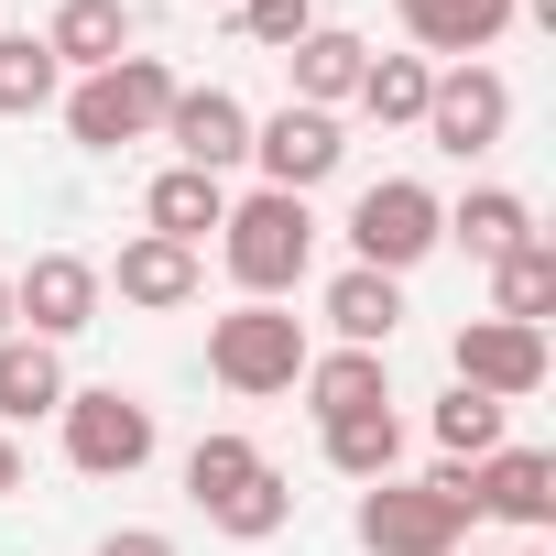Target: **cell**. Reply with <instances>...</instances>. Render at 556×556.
<instances>
[{"label": "cell", "instance_id": "cell-21", "mask_svg": "<svg viewBox=\"0 0 556 556\" xmlns=\"http://www.w3.org/2000/svg\"><path fill=\"white\" fill-rule=\"evenodd\" d=\"M317 447H328V469H339V480H361V491H371V480H393V469H404V415H393V404L339 415V426H317Z\"/></svg>", "mask_w": 556, "mask_h": 556}, {"label": "cell", "instance_id": "cell-18", "mask_svg": "<svg viewBox=\"0 0 556 556\" xmlns=\"http://www.w3.org/2000/svg\"><path fill=\"white\" fill-rule=\"evenodd\" d=\"M328 328H339V350H393V328H404V285L350 262L339 285H328Z\"/></svg>", "mask_w": 556, "mask_h": 556}, {"label": "cell", "instance_id": "cell-19", "mask_svg": "<svg viewBox=\"0 0 556 556\" xmlns=\"http://www.w3.org/2000/svg\"><path fill=\"white\" fill-rule=\"evenodd\" d=\"M285 66H295V110H339V99H361L371 45H361V34H339V23H317V34H306Z\"/></svg>", "mask_w": 556, "mask_h": 556}, {"label": "cell", "instance_id": "cell-17", "mask_svg": "<svg viewBox=\"0 0 556 556\" xmlns=\"http://www.w3.org/2000/svg\"><path fill=\"white\" fill-rule=\"evenodd\" d=\"M77 382H66V361H55V339H0V426H34V415H55Z\"/></svg>", "mask_w": 556, "mask_h": 556}, {"label": "cell", "instance_id": "cell-20", "mask_svg": "<svg viewBox=\"0 0 556 556\" xmlns=\"http://www.w3.org/2000/svg\"><path fill=\"white\" fill-rule=\"evenodd\" d=\"M295 393L317 404V426H339V415L393 404V371H382V350H328V361H306V382H295Z\"/></svg>", "mask_w": 556, "mask_h": 556}, {"label": "cell", "instance_id": "cell-29", "mask_svg": "<svg viewBox=\"0 0 556 556\" xmlns=\"http://www.w3.org/2000/svg\"><path fill=\"white\" fill-rule=\"evenodd\" d=\"M229 23H240L262 55H295V45L317 34V0H229Z\"/></svg>", "mask_w": 556, "mask_h": 556}, {"label": "cell", "instance_id": "cell-4", "mask_svg": "<svg viewBox=\"0 0 556 556\" xmlns=\"http://www.w3.org/2000/svg\"><path fill=\"white\" fill-rule=\"evenodd\" d=\"M306 361H317V350H306V317H295V306H251V295H240L229 317H207V371H218L229 393H251V404H262V393H295Z\"/></svg>", "mask_w": 556, "mask_h": 556}, {"label": "cell", "instance_id": "cell-13", "mask_svg": "<svg viewBox=\"0 0 556 556\" xmlns=\"http://www.w3.org/2000/svg\"><path fill=\"white\" fill-rule=\"evenodd\" d=\"M393 12H404V34H415V55L437 66H480L502 34H513V12H523V0H393Z\"/></svg>", "mask_w": 556, "mask_h": 556}, {"label": "cell", "instance_id": "cell-30", "mask_svg": "<svg viewBox=\"0 0 556 556\" xmlns=\"http://www.w3.org/2000/svg\"><path fill=\"white\" fill-rule=\"evenodd\" d=\"M99 556H175V534H153V523H121V534H99Z\"/></svg>", "mask_w": 556, "mask_h": 556}, {"label": "cell", "instance_id": "cell-24", "mask_svg": "<svg viewBox=\"0 0 556 556\" xmlns=\"http://www.w3.org/2000/svg\"><path fill=\"white\" fill-rule=\"evenodd\" d=\"M66 99V66L45 55V34H0V121H34Z\"/></svg>", "mask_w": 556, "mask_h": 556}, {"label": "cell", "instance_id": "cell-33", "mask_svg": "<svg viewBox=\"0 0 556 556\" xmlns=\"http://www.w3.org/2000/svg\"><path fill=\"white\" fill-rule=\"evenodd\" d=\"M197 12H229V0H197Z\"/></svg>", "mask_w": 556, "mask_h": 556}, {"label": "cell", "instance_id": "cell-25", "mask_svg": "<svg viewBox=\"0 0 556 556\" xmlns=\"http://www.w3.org/2000/svg\"><path fill=\"white\" fill-rule=\"evenodd\" d=\"M207 523H218L229 545H262V534H285V523H295V491H285V469L262 458V469H251L229 502H207Z\"/></svg>", "mask_w": 556, "mask_h": 556}, {"label": "cell", "instance_id": "cell-2", "mask_svg": "<svg viewBox=\"0 0 556 556\" xmlns=\"http://www.w3.org/2000/svg\"><path fill=\"white\" fill-rule=\"evenodd\" d=\"M469 523L480 513H469V469L458 458H437L426 480L393 469V480L361 491V545L371 556H469Z\"/></svg>", "mask_w": 556, "mask_h": 556}, {"label": "cell", "instance_id": "cell-12", "mask_svg": "<svg viewBox=\"0 0 556 556\" xmlns=\"http://www.w3.org/2000/svg\"><path fill=\"white\" fill-rule=\"evenodd\" d=\"M469 513H491V523H513V534H545V523H556V458H545V447H491V458L469 469Z\"/></svg>", "mask_w": 556, "mask_h": 556}, {"label": "cell", "instance_id": "cell-32", "mask_svg": "<svg viewBox=\"0 0 556 556\" xmlns=\"http://www.w3.org/2000/svg\"><path fill=\"white\" fill-rule=\"evenodd\" d=\"M0 339H12V273H0Z\"/></svg>", "mask_w": 556, "mask_h": 556}, {"label": "cell", "instance_id": "cell-26", "mask_svg": "<svg viewBox=\"0 0 556 556\" xmlns=\"http://www.w3.org/2000/svg\"><path fill=\"white\" fill-rule=\"evenodd\" d=\"M426 88H437L426 55H371V66H361V110H371L382 131H415V121H426Z\"/></svg>", "mask_w": 556, "mask_h": 556}, {"label": "cell", "instance_id": "cell-3", "mask_svg": "<svg viewBox=\"0 0 556 556\" xmlns=\"http://www.w3.org/2000/svg\"><path fill=\"white\" fill-rule=\"evenodd\" d=\"M175 66L164 55H121V66H99V77H77L66 88V131H77V153H121V142H153L164 131V110H175Z\"/></svg>", "mask_w": 556, "mask_h": 556}, {"label": "cell", "instance_id": "cell-11", "mask_svg": "<svg viewBox=\"0 0 556 556\" xmlns=\"http://www.w3.org/2000/svg\"><path fill=\"white\" fill-rule=\"evenodd\" d=\"M164 142H175V164H197V175L229 186V164H251V110H240L229 88H175Z\"/></svg>", "mask_w": 556, "mask_h": 556}, {"label": "cell", "instance_id": "cell-6", "mask_svg": "<svg viewBox=\"0 0 556 556\" xmlns=\"http://www.w3.org/2000/svg\"><path fill=\"white\" fill-rule=\"evenodd\" d=\"M55 426H66V469H88V480H131L164 437H153V404L142 393H121V382H88V393H66L55 404Z\"/></svg>", "mask_w": 556, "mask_h": 556}, {"label": "cell", "instance_id": "cell-5", "mask_svg": "<svg viewBox=\"0 0 556 556\" xmlns=\"http://www.w3.org/2000/svg\"><path fill=\"white\" fill-rule=\"evenodd\" d=\"M437 240H447V207H437V186H415V175H382V186H361V197H350V262H361V273H393V285H404V273H415Z\"/></svg>", "mask_w": 556, "mask_h": 556}, {"label": "cell", "instance_id": "cell-1", "mask_svg": "<svg viewBox=\"0 0 556 556\" xmlns=\"http://www.w3.org/2000/svg\"><path fill=\"white\" fill-rule=\"evenodd\" d=\"M218 262H229V285H240L251 306H285V295L306 285V262H317V207H306V197H273V186L229 197Z\"/></svg>", "mask_w": 556, "mask_h": 556}, {"label": "cell", "instance_id": "cell-28", "mask_svg": "<svg viewBox=\"0 0 556 556\" xmlns=\"http://www.w3.org/2000/svg\"><path fill=\"white\" fill-rule=\"evenodd\" d=\"M251 469H262V447H251V437H229V426H218V437H197V447H186V502H197V513H207V502H229V491H240V480H251Z\"/></svg>", "mask_w": 556, "mask_h": 556}, {"label": "cell", "instance_id": "cell-10", "mask_svg": "<svg viewBox=\"0 0 556 556\" xmlns=\"http://www.w3.org/2000/svg\"><path fill=\"white\" fill-rule=\"evenodd\" d=\"M447 371L491 404H534L545 393V328H513V317H469L447 339Z\"/></svg>", "mask_w": 556, "mask_h": 556}, {"label": "cell", "instance_id": "cell-27", "mask_svg": "<svg viewBox=\"0 0 556 556\" xmlns=\"http://www.w3.org/2000/svg\"><path fill=\"white\" fill-rule=\"evenodd\" d=\"M502 415H513V404H491V393H469V382H458V393L437 404V447H447L458 469H480V458L502 447Z\"/></svg>", "mask_w": 556, "mask_h": 556}, {"label": "cell", "instance_id": "cell-23", "mask_svg": "<svg viewBox=\"0 0 556 556\" xmlns=\"http://www.w3.org/2000/svg\"><path fill=\"white\" fill-rule=\"evenodd\" d=\"M491 317H513V328H545V317H556V240H545V229L491 262Z\"/></svg>", "mask_w": 556, "mask_h": 556}, {"label": "cell", "instance_id": "cell-7", "mask_svg": "<svg viewBox=\"0 0 556 556\" xmlns=\"http://www.w3.org/2000/svg\"><path fill=\"white\" fill-rule=\"evenodd\" d=\"M251 164H262V186L273 197H306V186H328L339 164H350V131H339V110H273V121H251Z\"/></svg>", "mask_w": 556, "mask_h": 556}, {"label": "cell", "instance_id": "cell-22", "mask_svg": "<svg viewBox=\"0 0 556 556\" xmlns=\"http://www.w3.org/2000/svg\"><path fill=\"white\" fill-rule=\"evenodd\" d=\"M447 240H458L469 262H502V251H523V240H534V207H523L513 186H469V197L447 207Z\"/></svg>", "mask_w": 556, "mask_h": 556}, {"label": "cell", "instance_id": "cell-31", "mask_svg": "<svg viewBox=\"0 0 556 556\" xmlns=\"http://www.w3.org/2000/svg\"><path fill=\"white\" fill-rule=\"evenodd\" d=\"M12 491H23V437L0 426V502H12Z\"/></svg>", "mask_w": 556, "mask_h": 556}, {"label": "cell", "instance_id": "cell-9", "mask_svg": "<svg viewBox=\"0 0 556 556\" xmlns=\"http://www.w3.org/2000/svg\"><path fill=\"white\" fill-rule=\"evenodd\" d=\"M437 153H491L502 131H513V88H502V66H437V88H426V121H415Z\"/></svg>", "mask_w": 556, "mask_h": 556}, {"label": "cell", "instance_id": "cell-16", "mask_svg": "<svg viewBox=\"0 0 556 556\" xmlns=\"http://www.w3.org/2000/svg\"><path fill=\"white\" fill-rule=\"evenodd\" d=\"M218 218H229V186L197 175V164H164V175L142 186V229H153V240H186V251H197Z\"/></svg>", "mask_w": 556, "mask_h": 556}, {"label": "cell", "instance_id": "cell-15", "mask_svg": "<svg viewBox=\"0 0 556 556\" xmlns=\"http://www.w3.org/2000/svg\"><path fill=\"white\" fill-rule=\"evenodd\" d=\"M45 55L66 77H99L131 55V0H55V23H45Z\"/></svg>", "mask_w": 556, "mask_h": 556}, {"label": "cell", "instance_id": "cell-14", "mask_svg": "<svg viewBox=\"0 0 556 556\" xmlns=\"http://www.w3.org/2000/svg\"><path fill=\"white\" fill-rule=\"evenodd\" d=\"M99 285H121V306H142V317H175V306H197V285H207V262L186 251V240H121V262L99 273Z\"/></svg>", "mask_w": 556, "mask_h": 556}, {"label": "cell", "instance_id": "cell-8", "mask_svg": "<svg viewBox=\"0 0 556 556\" xmlns=\"http://www.w3.org/2000/svg\"><path fill=\"white\" fill-rule=\"evenodd\" d=\"M99 262L88 251H34L23 273H12V328L23 339H77V328H99Z\"/></svg>", "mask_w": 556, "mask_h": 556}]
</instances>
